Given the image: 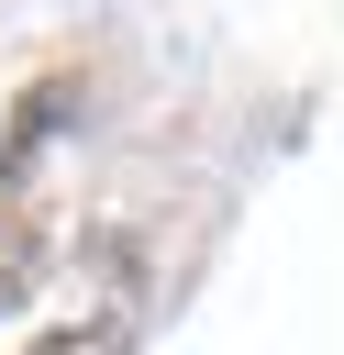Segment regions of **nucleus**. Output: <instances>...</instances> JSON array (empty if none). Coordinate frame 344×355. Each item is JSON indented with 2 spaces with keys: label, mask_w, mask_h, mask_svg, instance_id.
<instances>
[{
  "label": "nucleus",
  "mask_w": 344,
  "mask_h": 355,
  "mask_svg": "<svg viewBox=\"0 0 344 355\" xmlns=\"http://www.w3.org/2000/svg\"><path fill=\"white\" fill-rule=\"evenodd\" d=\"M33 355H133V322H122V311H100V322H67V333H44Z\"/></svg>",
  "instance_id": "f257e3e1"
},
{
  "label": "nucleus",
  "mask_w": 344,
  "mask_h": 355,
  "mask_svg": "<svg viewBox=\"0 0 344 355\" xmlns=\"http://www.w3.org/2000/svg\"><path fill=\"white\" fill-rule=\"evenodd\" d=\"M22 288H33V233H22V222H11V233H0V311H11V300H22Z\"/></svg>",
  "instance_id": "f03ea898"
}]
</instances>
